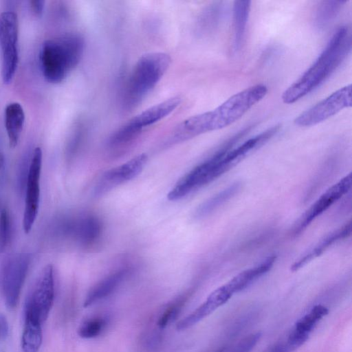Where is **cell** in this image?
<instances>
[{"label":"cell","instance_id":"obj_33","mask_svg":"<svg viewBox=\"0 0 352 352\" xmlns=\"http://www.w3.org/2000/svg\"><path fill=\"white\" fill-rule=\"evenodd\" d=\"M4 163V159L2 154L0 153V168L3 166Z\"/></svg>","mask_w":352,"mask_h":352},{"label":"cell","instance_id":"obj_31","mask_svg":"<svg viewBox=\"0 0 352 352\" xmlns=\"http://www.w3.org/2000/svg\"><path fill=\"white\" fill-rule=\"evenodd\" d=\"M30 8L33 12L40 16L43 14L44 10L45 1L41 0H32L30 1Z\"/></svg>","mask_w":352,"mask_h":352},{"label":"cell","instance_id":"obj_23","mask_svg":"<svg viewBox=\"0 0 352 352\" xmlns=\"http://www.w3.org/2000/svg\"><path fill=\"white\" fill-rule=\"evenodd\" d=\"M241 188V183L236 182L206 200L196 209L194 214L195 217L199 219L208 215L228 200L233 197L240 190Z\"/></svg>","mask_w":352,"mask_h":352},{"label":"cell","instance_id":"obj_7","mask_svg":"<svg viewBox=\"0 0 352 352\" xmlns=\"http://www.w3.org/2000/svg\"><path fill=\"white\" fill-rule=\"evenodd\" d=\"M30 262L28 254L18 253L7 258L1 267L0 288L9 309H14L19 302Z\"/></svg>","mask_w":352,"mask_h":352},{"label":"cell","instance_id":"obj_29","mask_svg":"<svg viewBox=\"0 0 352 352\" xmlns=\"http://www.w3.org/2000/svg\"><path fill=\"white\" fill-rule=\"evenodd\" d=\"M11 237V221L8 211L3 208L0 211V251L8 245Z\"/></svg>","mask_w":352,"mask_h":352},{"label":"cell","instance_id":"obj_11","mask_svg":"<svg viewBox=\"0 0 352 352\" xmlns=\"http://www.w3.org/2000/svg\"><path fill=\"white\" fill-rule=\"evenodd\" d=\"M43 153L40 147L34 150L27 177L23 228L28 234L36 219L40 201V179Z\"/></svg>","mask_w":352,"mask_h":352},{"label":"cell","instance_id":"obj_24","mask_svg":"<svg viewBox=\"0 0 352 352\" xmlns=\"http://www.w3.org/2000/svg\"><path fill=\"white\" fill-rule=\"evenodd\" d=\"M346 1H323L314 14V25L318 29L328 26L339 14Z\"/></svg>","mask_w":352,"mask_h":352},{"label":"cell","instance_id":"obj_1","mask_svg":"<svg viewBox=\"0 0 352 352\" xmlns=\"http://www.w3.org/2000/svg\"><path fill=\"white\" fill-rule=\"evenodd\" d=\"M267 93V87L263 84L246 88L230 96L214 109L184 120L178 126L179 132L184 138L188 140L225 128L240 119Z\"/></svg>","mask_w":352,"mask_h":352},{"label":"cell","instance_id":"obj_26","mask_svg":"<svg viewBox=\"0 0 352 352\" xmlns=\"http://www.w3.org/2000/svg\"><path fill=\"white\" fill-rule=\"evenodd\" d=\"M186 300V296H181L170 303L162 313L157 322V327L162 329L172 323L179 315Z\"/></svg>","mask_w":352,"mask_h":352},{"label":"cell","instance_id":"obj_2","mask_svg":"<svg viewBox=\"0 0 352 352\" xmlns=\"http://www.w3.org/2000/svg\"><path fill=\"white\" fill-rule=\"evenodd\" d=\"M351 48V38L347 28L340 27L315 62L283 93V102L294 103L317 88L340 65Z\"/></svg>","mask_w":352,"mask_h":352},{"label":"cell","instance_id":"obj_18","mask_svg":"<svg viewBox=\"0 0 352 352\" xmlns=\"http://www.w3.org/2000/svg\"><path fill=\"white\" fill-rule=\"evenodd\" d=\"M126 274L127 270H120L98 282L88 292L84 301V307L91 306L111 294L123 281Z\"/></svg>","mask_w":352,"mask_h":352},{"label":"cell","instance_id":"obj_3","mask_svg":"<svg viewBox=\"0 0 352 352\" xmlns=\"http://www.w3.org/2000/svg\"><path fill=\"white\" fill-rule=\"evenodd\" d=\"M85 48L83 38L70 33L45 41L40 52L43 75L50 83L63 81L78 65Z\"/></svg>","mask_w":352,"mask_h":352},{"label":"cell","instance_id":"obj_10","mask_svg":"<svg viewBox=\"0 0 352 352\" xmlns=\"http://www.w3.org/2000/svg\"><path fill=\"white\" fill-rule=\"evenodd\" d=\"M54 294V269L49 264L42 270L28 297L25 311L34 315L43 323L52 307Z\"/></svg>","mask_w":352,"mask_h":352},{"label":"cell","instance_id":"obj_16","mask_svg":"<svg viewBox=\"0 0 352 352\" xmlns=\"http://www.w3.org/2000/svg\"><path fill=\"white\" fill-rule=\"evenodd\" d=\"M276 258L275 255L267 257L259 264L241 272L224 285L234 295L248 287L270 270L276 261Z\"/></svg>","mask_w":352,"mask_h":352},{"label":"cell","instance_id":"obj_4","mask_svg":"<svg viewBox=\"0 0 352 352\" xmlns=\"http://www.w3.org/2000/svg\"><path fill=\"white\" fill-rule=\"evenodd\" d=\"M170 63L169 54L162 52H150L140 57L124 88L123 109L130 111L137 107L161 80Z\"/></svg>","mask_w":352,"mask_h":352},{"label":"cell","instance_id":"obj_14","mask_svg":"<svg viewBox=\"0 0 352 352\" xmlns=\"http://www.w3.org/2000/svg\"><path fill=\"white\" fill-rule=\"evenodd\" d=\"M67 230L80 244L90 246L100 238L102 225L96 216L85 214L69 221Z\"/></svg>","mask_w":352,"mask_h":352},{"label":"cell","instance_id":"obj_8","mask_svg":"<svg viewBox=\"0 0 352 352\" xmlns=\"http://www.w3.org/2000/svg\"><path fill=\"white\" fill-rule=\"evenodd\" d=\"M18 23L12 12L0 14V45L2 52L1 76L4 83H10L16 73L18 62Z\"/></svg>","mask_w":352,"mask_h":352},{"label":"cell","instance_id":"obj_17","mask_svg":"<svg viewBox=\"0 0 352 352\" xmlns=\"http://www.w3.org/2000/svg\"><path fill=\"white\" fill-rule=\"evenodd\" d=\"M351 224L348 223L343 227L331 232L323 239H322L315 247L297 260L292 266L291 270L293 272L298 270L311 260L322 254L333 243L338 241L347 237L351 234Z\"/></svg>","mask_w":352,"mask_h":352},{"label":"cell","instance_id":"obj_19","mask_svg":"<svg viewBox=\"0 0 352 352\" xmlns=\"http://www.w3.org/2000/svg\"><path fill=\"white\" fill-rule=\"evenodd\" d=\"M24 314V325L21 341L22 351L38 352L43 340V323L31 314Z\"/></svg>","mask_w":352,"mask_h":352},{"label":"cell","instance_id":"obj_13","mask_svg":"<svg viewBox=\"0 0 352 352\" xmlns=\"http://www.w3.org/2000/svg\"><path fill=\"white\" fill-rule=\"evenodd\" d=\"M351 186V174L349 173L336 184L329 188L306 210L294 228V234L297 235L305 230L314 220L345 195L349 190Z\"/></svg>","mask_w":352,"mask_h":352},{"label":"cell","instance_id":"obj_5","mask_svg":"<svg viewBox=\"0 0 352 352\" xmlns=\"http://www.w3.org/2000/svg\"><path fill=\"white\" fill-rule=\"evenodd\" d=\"M239 140L234 135L210 157L197 165L183 176L167 195L170 201L182 199L191 192L210 183L233 166L226 160L225 154Z\"/></svg>","mask_w":352,"mask_h":352},{"label":"cell","instance_id":"obj_20","mask_svg":"<svg viewBox=\"0 0 352 352\" xmlns=\"http://www.w3.org/2000/svg\"><path fill=\"white\" fill-rule=\"evenodd\" d=\"M5 127L10 147H15L19 140L24 122L25 113L23 107L18 102L7 105L4 113Z\"/></svg>","mask_w":352,"mask_h":352},{"label":"cell","instance_id":"obj_28","mask_svg":"<svg viewBox=\"0 0 352 352\" xmlns=\"http://www.w3.org/2000/svg\"><path fill=\"white\" fill-rule=\"evenodd\" d=\"M261 337L260 332L248 335L231 347H227L224 352H250L259 342Z\"/></svg>","mask_w":352,"mask_h":352},{"label":"cell","instance_id":"obj_27","mask_svg":"<svg viewBox=\"0 0 352 352\" xmlns=\"http://www.w3.org/2000/svg\"><path fill=\"white\" fill-rule=\"evenodd\" d=\"M107 324L102 317H96L85 321L79 327L78 333L82 338H93L101 333Z\"/></svg>","mask_w":352,"mask_h":352},{"label":"cell","instance_id":"obj_15","mask_svg":"<svg viewBox=\"0 0 352 352\" xmlns=\"http://www.w3.org/2000/svg\"><path fill=\"white\" fill-rule=\"evenodd\" d=\"M230 298V296L221 286L218 287L202 304L177 323V329L182 331L195 325L228 302Z\"/></svg>","mask_w":352,"mask_h":352},{"label":"cell","instance_id":"obj_22","mask_svg":"<svg viewBox=\"0 0 352 352\" xmlns=\"http://www.w3.org/2000/svg\"><path fill=\"white\" fill-rule=\"evenodd\" d=\"M250 1H235L232 10L233 48L235 52L241 47L250 12Z\"/></svg>","mask_w":352,"mask_h":352},{"label":"cell","instance_id":"obj_9","mask_svg":"<svg viewBox=\"0 0 352 352\" xmlns=\"http://www.w3.org/2000/svg\"><path fill=\"white\" fill-rule=\"evenodd\" d=\"M351 106V85L342 87L298 115L294 124L307 127L319 124Z\"/></svg>","mask_w":352,"mask_h":352},{"label":"cell","instance_id":"obj_21","mask_svg":"<svg viewBox=\"0 0 352 352\" xmlns=\"http://www.w3.org/2000/svg\"><path fill=\"white\" fill-rule=\"evenodd\" d=\"M225 11L224 3L216 1L206 7L197 21V31L201 35L214 32L221 22Z\"/></svg>","mask_w":352,"mask_h":352},{"label":"cell","instance_id":"obj_6","mask_svg":"<svg viewBox=\"0 0 352 352\" xmlns=\"http://www.w3.org/2000/svg\"><path fill=\"white\" fill-rule=\"evenodd\" d=\"M182 98L173 96L136 114L118 128L109 137L111 146H122L141 132L170 115L181 104Z\"/></svg>","mask_w":352,"mask_h":352},{"label":"cell","instance_id":"obj_12","mask_svg":"<svg viewBox=\"0 0 352 352\" xmlns=\"http://www.w3.org/2000/svg\"><path fill=\"white\" fill-rule=\"evenodd\" d=\"M148 160L145 153L140 154L124 164L107 170L94 188V195L100 197L117 186L137 177L144 169Z\"/></svg>","mask_w":352,"mask_h":352},{"label":"cell","instance_id":"obj_32","mask_svg":"<svg viewBox=\"0 0 352 352\" xmlns=\"http://www.w3.org/2000/svg\"><path fill=\"white\" fill-rule=\"evenodd\" d=\"M226 348H227L226 346H221V347L218 348L211 352H224L225 350L226 349Z\"/></svg>","mask_w":352,"mask_h":352},{"label":"cell","instance_id":"obj_30","mask_svg":"<svg viewBox=\"0 0 352 352\" xmlns=\"http://www.w3.org/2000/svg\"><path fill=\"white\" fill-rule=\"evenodd\" d=\"M9 333V324L6 317L0 314V340L7 338Z\"/></svg>","mask_w":352,"mask_h":352},{"label":"cell","instance_id":"obj_25","mask_svg":"<svg viewBox=\"0 0 352 352\" xmlns=\"http://www.w3.org/2000/svg\"><path fill=\"white\" fill-rule=\"evenodd\" d=\"M328 309L322 305H315L297 321L293 329L300 333L309 335L316 324L328 314Z\"/></svg>","mask_w":352,"mask_h":352}]
</instances>
